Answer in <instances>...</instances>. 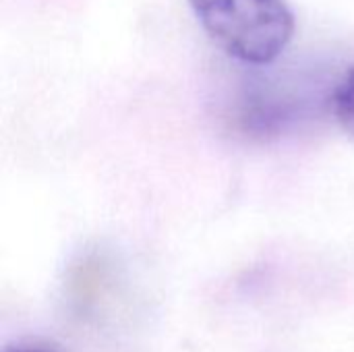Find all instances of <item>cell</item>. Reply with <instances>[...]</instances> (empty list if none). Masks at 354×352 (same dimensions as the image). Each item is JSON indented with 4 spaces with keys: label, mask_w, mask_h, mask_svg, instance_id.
Listing matches in <instances>:
<instances>
[{
    "label": "cell",
    "mask_w": 354,
    "mask_h": 352,
    "mask_svg": "<svg viewBox=\"0 0 354 352\" xmlns=\"http://www.w3.org/2000/svg\"><path fill=\"white\" fill-rule=\"evenodd\" d=\"M205 33L232 58L274 62L295 35L286 0H189Z\"/></svg>",
    "instance_id": "6da1fadb"
},
{
    "label": "cell",
    "mask_w": 354,
    "mask_h": 352,
    "mask_svg": "<svg viewBox=\"0 0 354 352\" xmlns=\"http://www.w3.org/2000/svg\"><path fill=\"white\" fill-rule=\"evenodd\" d=\"M332 108L340 129L354 141V66L338 83L332 98Z\"/></svg>",
    "instance_id": "7a4b0ae2"
},
{
    "label": "cell",
    "mask_w": 354,
    "mask_h": 352,
    "mask_svg": "<svg viewBox=\"0 0 354 352\" xmlns=\"http://www.w3.org/2000/svg\"><path fill=\"white\" fill-rule=\"evenodd\" d=\"M8 352H54L50 349H44V346H25V349H12Z\"/></svg>",
    "instance_id": "3957f363"
}]
</instances>
